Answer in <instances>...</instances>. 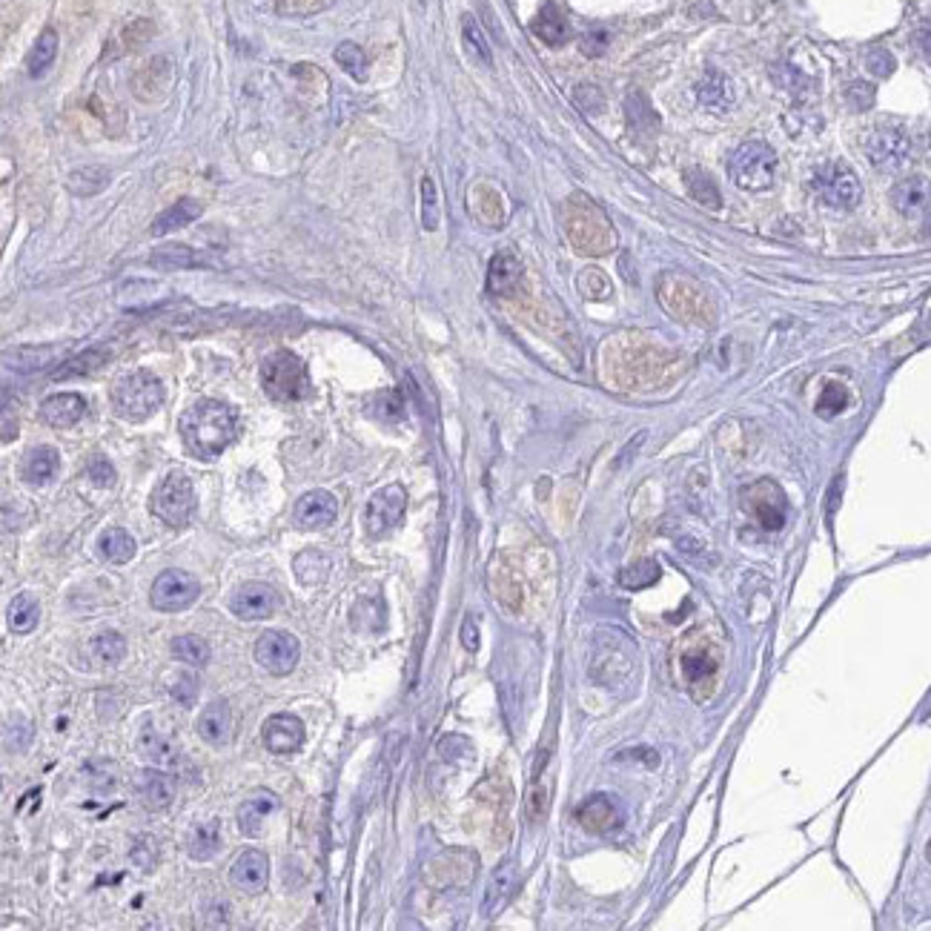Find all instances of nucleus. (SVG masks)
Segmentation results:
<instances>
[{"instance_id": "c85d7f7f", "label": "nucleus", "mask_w": 931, "mask_h": 931, "mask_svg": "<svg viewBox=\"0 0 931 931\" xmlns=\"http://www.w3.org/2000/svg\"><path fill=\"white\" fill-rule=\"evenodd\" d=\"M530 29L536 32V38H542V41L548 43V46H562V43L568 41V21L562 18V12L553 6L551 0L542 6V12L533 18L530 23Z\"/></svg>"}, {"instance_id": "37998d69", "label": "nucleus", "mask_w": 931, "mask_h": 931, "mask_svg": "<svg viewBox=\"0 0 931 931\" xmlns=\"http://www.w3.org/2000/svg\"><path fill=\"white\" fill-rule=\"evenodd\" d=\"M92 651L106 665H118L127 656V639L118 631H104V634H98L92 639Z\"/></svg>"}, {"instance_id": "a18cd8bd", "label": "nucleus", "mask_w": 931, "mask_h": 931, "mask_svg": "<svg viewBox=\"0 0 931 931\" xmlns=\"http://www.w3.org/2000/svg\"><path fill=\"white\" fill-rule=\"evenodd\" d=\"M439 187L433 181V175H424L422 178V227L427 233L439 230Z\"/></svg>"}, {"instance_id": "5701e85b", "label": "nucleus", "mask_w": 931, "mask_h": 931, "mask_svg": "<svg viewBox=\"0 0 931 931\" xmlns=\"http://www.w3.org/2000/svg\"><path fill=\"white\" fill-rule=\"evenodd\" d=\"M734 81L720 72V69H708L705 78L697 84V101L705 112H714V115H725L731 106H734Z\"/></svg>"}, {"instance_id": "39448f33", "label": "nucleus", "mask_w": 931, "mask_h": 931, "mask_svg": "<svg viewBox=\"0 0 931 931\" xmlns=\"http://www.w3.org/2000/svg\"><path fill=\"white\" fill-rule=\"evenodd\" d=\"M195 508H198L195 487H192L190 476L181 470L167 473L158 482V487L152 490V499H149V510L170 528H187L195 516Z\"/></svg>"}, {"instance_id": "9d476101", "label": "nucleus", "mask_w": 931, "mask_h": 931, "mask_svg": "<svg viewBox=\"0 0 931 931\" xmlns=\"http://www.w3.org/2000/svg\"><path fill=\"white\" fill-rule=\"evenodd\" d=\"M201 585L198 579L187 571H164L152 582V608L175 614V611H187L192 602L198 599Z\"/></svg>"}, {"instance_id": "393cba45", "label": "nucleus", "mask_w": 931, "mask_h": 931, "mask_svg": "<svg viewBox=\"0 0 931 931\" xmlns=\"http://www.w3.org/2000/svg\"><path fill=\"white\" fill-rule=\"evenodd\" d=\"M522 284V264L513 253L493 255L490 267H487V290L490 296L508 298L519 290Z\"/></svg>"}, {"instance_id": "f03ea898", "label": "nucleus", "mask_w": 931, "mask_h": 931, "mask_svg": "<svg viewBox=\"0 0 931 931\" xmlns=\"http://www.w3.org/2000/svg\"><path fill=\"white\" fill-rule=\"evenodd\" d=\"M682 642H685L682 654H679L682 682H685L691 697L697 699V702H705L714 694V688H717V677H720L722 665L720 648L702 634H691Z\"/></svg>"}, {"instance_id": "72a5a7b5", "label": "nucleus", "mask_w": 931, "mask_h": 931, "mask_svg": "<svg viewBox=\"0 0 931 931\" xmlns=\"http://www.w3.org/2000/svg\"><path fill=\"white\" fill-rule=\"evenodd\" d=\"M9 628L15 634H32L38 628V619H41V605L32 593H18L9 605Z\"/></svg>"}, {"instance_id": "aec40b11", "label": "nucleus", "mask_w": 931, "mask_h": 931, "mask_svg": "<svg viewBox=\"0 0 931 931\" xmlns=\"http://www.w3.org/2000/svg\"><path fill=\"white\" fill-rule=\"evenodd\" d=\"M576 820L591 834H608L622 823V811H619V805L611 794H591L576 808Z\"/></svg>"}, {"instance_id": "2eb2a0df", "label": "nucleus", "mask_w": 931, "mask_h": 931, "mask_svg": "<svg viewBox=\"0 0 931 931\" xmlns=\"http://www.w3.org/2000/svg\"><path fill=\"white\" fill-rule=\"evenodd\" d=\"M304 737H307L304 722L298 720L296 714H273L261 725V740L267 745V751L276 754V757L296 754L298 748L304 745Z\"/></svg>"}, {"instance_id": "4468645a", "label": "nucleus", "mask_w": 931, "mask_h": 931, "mask_svg": "<svg viewBox=\"0 0 931 931\" xmlns=\"http://www.w3.org/2000/svg\"><path fill=\"white\" fill-rule=\"evenodd\" d=\"M278 591L264 582H247L230 596V611L244 622H261L278 611Z\"/></svg>"}, {"instance_id": "bf43d9fd", "label": "nucleus", "mask_w": 931, "mask_h": 931, "mask_svg": "<svg viewBox=\"0 0 931 931\" xmlns=\"http://www.w3.org/2000/svg\"><path fill=\"white\" fill-rule=\"evenodd\" d=\"M923 49H926V55H929V61H931V32L926 35V41H923Z\"/></svg>"}, {"instance_id": "a19ab883", "label": "nucleus", "mask_w": 931, "mask_h": 931, "mask_svg": "<svg viewBox=\"0 0 931 931\" xmlns=\"http://www.w3.org/2000/svg\"><path fill=\"white\" fill-rule=\"evenodd\" d=\"M336 61H339V66L350 78H356V81H364V78H367L370 61H367V55H364V49H361L359 43H339V46H336Z\"/></svg>"}, {"instance_id": "4d7b16f0", "label": "nucleus", "mask_w": 931, "mask_h": 931, "mask_svg": "<svg viewBox=\"0 0 931 931\" xmlns=\"http://www.w3.org/2000/svg\"><path fill=\"white\" fill-rule=\"evenodd\" d=\"M868 69H871L874 75L886 78V75H891V72H894V58H891L889 52L877 49V52H871V55H868Z\"/></svg>"}, {"instance_id": "423d86ee", "label": "nucleus", "mask_w": 931, "mask_h": 931, "mask_svg": "<svg viewBox=\"0 0 931 931\" xmlns=\"http://www.w3.org/2000/svg\"><path fill=\"white\" fill-rule=\"evenodd\" d=\"M728 175L740 190H768L777 178V152L762 141H748L728 158Z\"/></svg>"}, {"instance_id": "7ed1b4c3", "label": "nucleus", "mask_w": 931, "mask_h": 931, "mask_svg": "<svg viewBox=\"0 0 931 931\" xmlns=\"http://www.w3.org/2000/svg\"><path fill=\"white\" fill-rule=\"evenodd\" d=\"M164 384L149 370H132L112 387V407L124 422H144L164 404Z\"/></svg>"}, {"instance_id": "412c9836", "label": "nucleus", "mask_w": 931, "mask_h": 931, "mask_svg": "<svg viewBox=\"0 0 931 931\" xmlns=\"http://www.w3.org/2000/svg\"><path fill=\"white\" fill-rule=\"evenodd\" d=\"M198 737L210 745H227L233 737V711L227 699H212L195 720Z\"/></svg>"}, {"instance_id": "7c9ffc66", "label": "nucleus", "mask_w": 931, "mask_h": 931, "mask_svg": "<svg viewBox=\"0 0 931 931\" xmlns=\"http://www.w3.org/2000/svg\"><path fill=\"white\" fill-rule=\"evenodd\" d=\"M149 264L158 270H195L204 264V258L190 250L187 244H164V247L152 250Z\"/></svg>"}, {"instance_id": "864d4df0", "label": "nucleus", "mask_w": 931, "mask_h": 931, "mask_svg": "<svg viewBox=\"0 0 931 931\" xmlns=\"http://www.w3.org/2000/svg\"><path fill=\"white\" fill-rule=\"evenodd\" d=\"M376 402H379V407H376V416H379V419L396 422V419H402V416H404L402 396H399L396 390H387V393H381Z\"/></svg>"}, {"instance_id": "680f3d73", "label": "nucleus", "mask_w": 931, "mask_h": 931, "mask_svg": "<svg viewBox=\"0 0 931 931\" xmlns=\"http://www.w3.org/2000/svg\"><path fill=\"white\" fill-rule=\"evenodd\" d=\"M926 854H929V863H931V840H929V848H926Z\"/></svg>"}, {"instance_id": "f8f14e48", "label": "nucleus", "mask_w": 931, "mask_h": 931, "mask_svg": "<svg viewBox=\"0 0 931 931\" xmlns=\"http://www.w3.org/2000/svg\"><path fill=\"white\" fill-rule=\"evenodd\" d=\"M298 656H301V645L296 636L287 631H264L255 642V662L273 677L290 674L298 665Z\"/></svg>"}, {"instance_id": "5fc2aeb1", "label": "nucleus", "mask_w": 931, "mask_h": 931, "mask_svg": "<svg viewBox=\"0 0 931 931\" xmlns=\"http://www.w3.org/2000/svg\"><path fill=\"white\" fill-rule=\"evenodd\" d=\"M848 101L854 109H868V106L874 104V89L863 81H857V84L848 89Z\"/></svg>"}, {"instance_id": "8fccbe9b", "label": "nucleus", "mask_w": 931, "mask_h": 931, "mask_svg": "<svg viewBox=\"0 0 931 931\" xmlns=\"http://www.w3.org/2000/svg\"><path fill=\"white\" fill-rule=\"evenodd\" d=\"M848 404V390L843 384H837V381H831L823 387V393H820V402H817V413L820 416H837V413H843Z\"/></svg>"}, {"instance_id": "f257e3e1", "label": "nucleus", "mask_w": 931, "mask_h": 931, "mask_svg": "<svg viewBox=\"0 0 931 931\" xmlns=\"http://www.w3.org/2000/svg\"><path fill=\"white\" fill-rule=\"evenodd\" d=\"M181 439L192 456L212 462L238 439V413L235 407L218 399H198L181 413Z\"/></svg>"}, {"instance_id": "a211bd4d", "label": "nucleus", "mask_w": 931, "mask_h": 931, "mask_svg": "<svg viewBox=\"0 0 931 931\" xmlns=\"http://www.w3.org/2000/svg\"><path fill=\"white\" fill-rule=\"evenodd\" d=\"M278 811V797L273 791H267V788H255L250 791L241 805H238V811H235V820H238V828H241V834L244 837H261L264 834V823H267V817L270 814H276Z\"/></svg>"}, {"instance_id": "c9c22d12", "label": "nucleus", "mask_w": 931, "mask_h": 931, "mask_svg": "<svg viewBox=\"0 0 931 931\" xmlns=\"http://www.w3.org/2000/svg\"><path fill=\"white\" fill-rule=\"evenodd\" d=\"M55 58H58V32L55 29H43L41 38L35 41L29 58H26V72L32 78H41L43 72L55 64Z\"/></svg>"}, {"instance_id": "dca6fc26", "label": "nucleus", "mask_w": 931, "mask_h": 931, "mask_svg": "<svg viewBox=\"0 0 931 931\" xmlns=\"http://www.w3.org/2000/svg\"><path fill=\"white\" fill-rule=\"evenodd\" d=\"M132 788H135V797L141 800L147 811H167L175 803V791H178L175 777H170L167 771H158V768L135 771Z\"/></svg>"}, {"instance_id": "052dcab7", "label": "nucleus", "mask_w": 931, "mask_h": 931, "mask_svg": "<svg viewBox=\"0 0 931 931\" xmlns=\"http://www.w3.org/2000/svg\"><path fill=\"white\" fill-rule=\"evenodd\" d=\"M926 230H929V235H931V215H929V221H926Z\"/></svg>"}, {"instance_id": "e433bc0d", "label": "nucleus", "mask_w": 931, "mask_h": 931, "mask_svg": "<svg viewBox=\"0 0 931 931\" xmlns=\"http://www.w3.org/2000/svg\"><path fill=\"white\" fill-rule=\"evenodd\" d=\"M109 184V170L106 167H81V170L69 172L66 187L78 198H92Z\"/></svg>"}, {"instance_id": "49530a36", "label": "nucleus", "mask_w": 931, "mask_h": 931, "mask_svg": "<svg viewBox=\"0 0 931 931\" xmlns=\"http://www.w3.org/2000/svg\"><path fill=\"white\" fill-rule=\"evenodd\" d=\"M462 38H465L467 52H470L476 61H482L485 66L493 64V55H490V46H487L485 41V32L479 29V23L473 21L470 15L462 18Z\"/></svg>"}, {"instance_id": "6ab92c4d", "label": "nucleus", "mask_w": 931, "mask_h": 931, "mask_svg": "<svg viewBox=\"0 0 931 931\" xmlns=\"http://www.w3.org/2000/svg\"><path fill=\"white\" fill-rule=\"evenodd\" d=\"M339 516V502L327 490H310L296 502V522L304 530L330 528Z\"/></svg>"}, {"instance_id": "4be33fe9", "label": "nucleus", "mask_w": 931, "mask_h": 931, "mask_svg": "<svg viewBox=\"0 0 931 931\" xmlns=\"http://www.w3.org/2000/svg\"><path fill=\"white\" fill-rule=\"evenodd\" d=\"M891 207L906 215V218H917L931 207V181L923 175H911L903 178L900 184H894L891 190Z\"/></svg>"}, {"instance_id": "6e6d98bb", "label": "nucleus", "mask_w": 931, "mask_h": 931, "mask_svg": "<svg viewBox=\"0 0 931 931\" xmlns=\"http://www.w3.org/2000/svg\"><path fill=\"white\" fill-rule=\"evenodd\" d=\"M605 49H608V32H602V29L588 32V35L582 38V52H585V55H591V58L602 55Z\"/></svg>"}, {"instance_id": "1a4fd4ad", "label": "nucleus", "mask_w": 931, "mask_h": 931, "mask_svg": "<svg viewBox=\"0 0 931 931\" xmlns=\"http://www.w3.org/2000/svg\"><path fill=\"white\" fill-rule=\"evenodd\" d=\"M814 190L823 198V204L834 210H854L863 201V184L843 164H828L814 175Z\"/></svg>"}, {"instance_id": "79ce46f5", "label": "nucleus", "mask_w": 931, "mask_h": 931, "mask_svg": "<svg viewBox=\"0 0 931 931\" xmlns=\"http://www.w3.org/2000/svg\"><path fill=\"white\" fill-rule=\"evenodd\" d=\"M659 565H656L654 559H642V562H636L631 568H625V571L619 573V585L622 588H628V591H642V588H651L656 579H659Z\"/></svg>"}, {"instance_id": "473e14b6", "label": "nucleus", "mask_w": 931, "mask_h": 931, "mask_svg": "<svg viewBox=\"0 0 931 931\" xmlns=\"http://www.w3.org/2000/svg\"><path fill=\"white\" fill-rule=\"evenodd\" d=\"M138 748L149 762H172L178 754V742L172 737L170 731H158L155 725H147L138 737Z\"/></svg>"}, {"instance_id": "9b49d317", "label": "nucleus", "mask_w": 931, "mask_h": 931, "mask_svg": "<svg viewBox=\"0 0 931 931\" xmlns=\"http://www.w3.org/2000/svg\"><path fill=\"white\" fill-rule=\"evenodd\" d=\"M404 510H407V490L402 485H387L376 490L367 502L364 510V528L370 536H384L396 528L404 519Z\"/></svg>"}, {"instance_id": "09e8293b", "label": "nucleus", "mask_w": 931, "mask_h": 931, "mask_svg": "<svg viewBox=\"0 0 931 931\" xmlns=\"http://www.w3.org/2000/svg\"><path fill=\"white\" fill-rule=\"evenodd\" d=\"M579 293L585 298H591V301H605V298L611 296V281L605 278L602 270H585V273H579Z\"/></svg>"}, {"instance_id": "a878e982", "label": "nucleus", "mask_w": 931, "mask_h": 931, "mask_svg": "<svg viewBox=\"0 0 931 931\" xmlns=\"http://www.w3.org/2000/svg\"><path fill=\"white\" fill-rule=\"evenodd\" d=\"M61 470V453L55 447L41 445L29 450L26 462H23V482L29 485H49Z\"/></svg>"}, {"instance_id": "bb28decb", "label": "nucleus", "mask_w": 931, "mask_h": 931, "mask_svg": "<svg viewBox=\"0 0 931 931\" xmlns=\"http://www.w3.org/2000/svg\"><path fill=\"white\" fill-rule=\"evenodd\" d=\"M545 765L548 757L539 754L536 762V771H533V783H530L528 800H525V814H528L530 823H542L548 817V805H551V780L545 777Z\"/></svg>"}, {"instance_id": "4c0bfd02", "label": "nucleus", "mask_w": 931, "mask_h": 931, "mask_svg": "<svg viewBox=\"0 0 931 931\" xmlns=\"http://www.w3.org/2000/svg\"><path fill=\"white\" fill-rule=\"evenodd\" d=\"M221 848V834L215 823H201L190 831V840H187V854L198 863H207L218 854Z\"/></svg>"}, {"instance_id": "f3484780", "label": "nucleus", "mask_w": 931, "mask_h": 931, "mask_svg": "<svg viewBox=\"0 0 931 931\" xmlns=\"http://www.w3.org/2000/svg\"><path fill=\"white\" fill-rule=\"evenodd\" d=\"M230 883L244 894H258L270 883V860L258 848H244L230 866Z\"/></svg>"}, {"instance_id": "cd10ccee", "label": "nucleus", "mask_w": 931, "mask_h": 931, "mask_svg": "<svg viewBox=\"0 0 931 931\" xmlns=\"http://www.w3.org/2000/svg\"><path fill=\"white\" fill-rule=\"evenodd\" d=\"M201 212H204L201 201H195V198H178L170 210H164L158 218H155V221H152L149 233L167 235V233H172V230H181V227L192 224Z\"/></svg>"}, {"instance_id": "c03bdc74", "label": "nucleus", "mask_w": 931, "mask_h": 931, "mask_svg": "<svg viewBox=\"0 0 931 931\" xmlns=\"http://www.w3.org/2000/svg\"><path fill=\"white\" fill-rule=\"evenodd\" d=\"M688 190H691V198H697L702 207H708V210H720L722 198L720 190H717V184L705 175V172H688Z\"/></svg>"}, {"instance_id": "58836bf2", "label": "nucleus", "mask_w": 931, "mask_h": 931, "mask_svg": "<svg viewBox=\"0 0 931 931\" xmlns=\"http://www.w3.org/2000/svg\"><path fill=\"white\" fill-rule=\"evenodd\" d=\"M106 359H109V350H104V347H89V350H84L81 356H75V359H66L64 367L52 373V379H55V381L81 379V376H89L92 370H98V367H101Z\"/></svg>"}, {"instance_id": "de8ad7c7", "label": "nucleus", "mask_w": 931, "mask_h": 931, "mask_svg": "<svg viewBox=\"0 0 931 931\" xmlns=\"http://www.w3.org/2000/svg\"><path fill=\"white\" fill-rule=\"evenodd\" d=\"M490 585H493V593H496V599L510 608V611H519V605H522V588H519V582L510 576V573H496L490 576Z\"/></svg>"}, {"instance_id": "603ef678", "label": "nucleus", "mask_w": 931, "mask_h": 931, "mask_svg": "<svg viewBox=\"0 0 931 931\" xmlns=\"http://www.w3.org/2000/svg\"><path fill=\"white\" fill-rule=\"evenodd\" d=\"M86 476H89V482H95L98 487L115 485V467H112V462H106L104 456L89 459V465H86Z\"/></svg>"}, {"instance_id": "ea45409f", "label": "nucleus", "mask_w": 931, "mask_h": 931, "mask_svg": "<svg viewBox=\"0 0 931 931\" xmlns=\"http://www.w3.org/2000/svg\"><path fill=\"white\" fill-rule=\"evenodd\" d=\"M172 656H175L178 662L190 665V668H201V665L210 662V645H207L201 636H175V639H172Z\"/></svg>"}, {"instance_id": "c756f323", "label": "nucleus", "mask_w": 931, "mask_h": 931, "mask_svg": "<svg viewBox=\"0 0 931 931\" xmlns=\"http://www.w3.org/2000/svg\"><path fill=\"white\" fill-rule=\"evenodd\" d=\"M135 551H138V545H135V539L124 528H106L101 533V539H98L101 559L112 562V565H127L129 559L135 556Z\"/></svg>"}, {"instance_id": "f704fd0d", "label": "nucleus", "mask_w": 931, "mask_h": 931, "mask_svg": "<svg viewBox=\"0 0 931 931\" xmlns=\"http://www.w3.org/2000/svg\"><path fill=\"white\" fill-rule=\"evenodd\" d=\"M516 880H519V866L513 860H505L502 866L496 868L493 880H490V889H487V911H499L510 900V894L516 889Z\"/></svg>"}, {"instance_id": "ddd939ff", "label": "nucleus", "mask_w": 931, "mask_h": 931, "mask_svg": "<svg viewBox=\"0 0 931 931\" xmlns=\"http://www.w3.org/2000/svg\"><path fill=\"white\" fill-rule=\"evenodd\" d=\"M742 502L760 522V528L780 530L785 525V496L774 482H757L754 487H745Z\"/></svg>"}, {"instance_id": "20e7f679", "label": "nucleus", "mask_w": 931, "mask_h": 931, "mask_svg": "<svg viewBox=\"0 0 931 931\" xmlns=\"http://www.w3.org/2000/svg\"><path fill=\"white\" fill-rule=\"evenodd\" d=\"M261 384L264 393L276 402H301L313 393L307 364L290 350H276L273 356H267L261 367Z\"/></svg>"}, {"instance_id": "13d9d810", "label": "nucleus", "mask_w": 931, "mask_h": 931, "mask_svg": "<svg viewBox=\"0 0 931 931\" xmlns=\"http://www.w3.org/2000/svg\"><path fill=\"white\" fill-rule=\"evenodd\" d=\"M462 639H465V648L467 651H476L479 648V631H476V625L467 619L465 628H462Z\"/></svg>"}, {"instance_id": "0eeeda50", "label": "nucleus", "mask_w": 931, "mask_h": 931, "mask_svg": "<svg viewBox=\"0 0 931 931\" xmlns=\"http://www.w3.org/2000/svg\"><path fill=\"white\" fill-rule=\"evenodd\" d=\"M659 301L682 321H694V324H711L714 321V307H711L708 296L688 278H662L659 281Z\"/></svg>"}, {"instance_id": "2f4dec72", "label": "nucleus", "mask_w": 931, "mask_h": 931, "mask_svg": "<svg viewBox=\"0 0 931 931\" xmlns=\"http://www.w3.org/2000/svg\"><path fill=\"white\" fill-rule=\"evenodd\" d=\"M330 568H333V559L327 556L324 551H304L301 556H296V573H298V582L301 585H307V588H318V585H324L327 582V576H330Z\"/></svg>"}, {"instance_id": "6e6552de", "label": "nucleus", "mask_w": 931, "mask_h": 931, "mask_svg": "<svg viewBox=\"0 0 931 931\" xmlns=\"http://www.w3.org/2000/svg\"><path fill=\"white\" fill-rule=\"evenodd\" d=\"M866 158L880 172L906 170L914 158L909 132L900 127H880L866 138Z\"/></svg>"}, {"instance_id": "3c124183", "label": "nucleus", "mask_w": 931, "mask_h": 931, "mask_svg": "<svg viewBox=\"0 0 931 931\" xmlns=\"http://www.w3.org/2000/svg\"><path fill=\"white\" fill-rule=\"evenodd\" d=\"M170 697L178 702V705H184V708H192V702L198 697V682L192 674H178L175 682L170 685Z\"/></svg>"}, {"instance_id": "b1692460", "label": "nucleus", "mask_w": 931, "mask_h": 931, "mask_svg": "<svg viewBox=\"0 0 931 931\" xmlns=\"http://www.w3.org/2000/svg\"><path fill=\"white\" fill-rule=\"evenodd\" d=\"M86 402L84 396L78 393H58V396H49L41 404V419L43 424L55 427V430H66V427H75V424L84 419Z\"/></svg>"}]
</instances>
